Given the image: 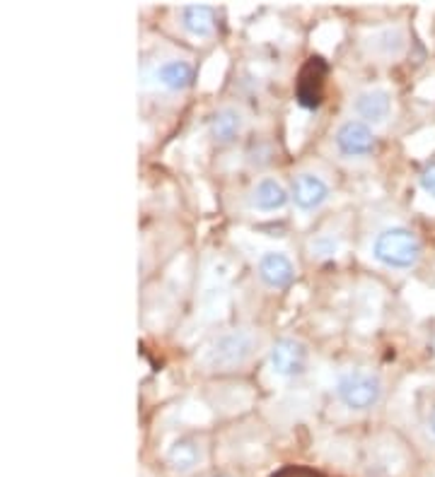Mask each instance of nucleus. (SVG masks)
<instances>
[{
  "mask_svg": "<svg viewBox=\"0 0 435 477\" xmlns=\"http://www.w3.org/2000/svg\"><path fill=\"white\" fill-rule=\"evenodd\" d=\"M372 256L387 268H411L421 256V243L409 229H385L372 243Z\"/></svg>",
  "mask_w": 435,
  "mask_h": 477,
  "instance_id": "obj_1",
  "label": "nucleus"
},
{
  "mask_svg": "<svg viewBox=\"0 0 435 477\" xmlns=\"http://www.w3.org/2000/svg\"><path fill=\"white\" fill-rule=\"evenodd\" d=\"M337 395L339 401L344 402L346 408L351 410H370L379 402V395H382V383L372 372H363V369H356V372L344 373L337 383Z\"/></svg>",
  "mask_w": 435,
  "mask_h": 477,
  "instance_id": "obj_2",
  "label": "nucleus"
},
{
  "mask_svg": "<svg viewBox=\"0 0 435 477\" xmlns=\"http://www.w3.org/2000/svg\"><path fill=\"white\" fill-rule=\"evenodd\" d=\"M254 353V338L252 333L247 331H230L220 335L211 345L208 354H206V364L211 369H235L239 364H245Z\"/></svg>",
  "mask_w": 435,
  "mask_h": 477,
  "instance_id": "obj_3",
  "label": "nucleus"
},
{
  "mask_svg": "<svg viewBox=\"0 0 435 477\" xmlns=\"http://www.w3.org/2000/svg\"><path fill=\"white\" fill-rule=\"evenodd\" d=\"M271 367L281 376H300L308 367V347L300 340L283 338L271 347Z\"/></svg>",
  "mask_w": 435,
  "mask_h": 477,
  "instance_id": "obj_4",
  "label": "nucleus"
},
{
  "mask_svg": "<svg viewBox=\"0 0 435 477\" xmlns=\"http://www.w3.org/2000/svg\"><path fill=\"white\" fill-rule=\"evenodd\" d=\"M327 63L322 58H309L308 65L302 68L300 80H298V102L305 109H317L322 104V87Z\"/></svg>",
  "mask_w": 435,
  "mask_h": 477,
  "instance_id": "obj_5",
  "label": "nucleus"
},
{
  "mask_svg": "<svg viewBox=\"0 0 435 477\" xmlns=\"http://www.w3.org/2000/svg\"><path fill=\"white\" fill-rule=\"evenodd\" d=\"M337 147L349 157H363L375 150V135L363 121H349L339 128Z\"/></svg>",
  "mask_w": 435,
  "mask_h": 477,
  "instance_id": "obj_6",
  "label": "nucleus"
},
{
  "mask_svg": "<svg viewBox=\"0 0 435 477\" xmlns=\"http://www.w3.org/2000/svg\"><path fill=\"white\" fill-rule=\"evenodd\" d=\"M329 195V188L319 176L315 174H300L295 176L293 186H290V198L300 210H315L319 208Z\"/></svg>",
  "mask_w": 435,
  "mask_h": 477,
  "instance_id": "obj_7",
  "label": "nucleus"
},
{
  "mask_svg": "<svg viewBox=\"0 0 435 477\" xmlns=\"http://www.w3.org/2000/svg\"><path fill=\"white\" fill-rule=\"evenodd\" d=\"M295 268L290 263L288 256L283 253H276V251H268L264 253L259 261V277L268 287H288L293 283Z\"/></svg>",
  "mask_w": 435,
  "mask_h": 477,
  "instance_id": "obj_8",
  "label": "nucleus"
},
{
  "mask_svg": "<svg viewBox=\"0 0 435 477\" xmlns=\"http://www.w3.org/2000/svg\"><path fill=\"white\" fill-rule=\"evenodd\" d=\"M389 109H392V99L385 90H370L363 92L359 99H356V111L359 116L363 118V124H382L387 116H389Z\"/></svg>",
  "mask_w": 435,
  "mask_h": 477,
  "instance_id": "obj_9",
  "label": "nucleus"
},
{
  "mask_svg": "<svg viewBox=\"0 0 435 477\" xmlns=\"http://www.w3.org/2000/svg\"><path fill=\"white\" fill-rule=\"evenodd\" d=\"M182 25L184 29L194 36H208L216 25V10L204 3H194L182 10Z\"/></svg>",
  "mask_w": 435,
  "mask_h": 477,
  "instance_id": "obj_10",
  "label": "nucleus"
},
{
  "mask_svg": "<svg viewBox=\"0 0 435 477\" xmlns=\"http://www.w3.org/2000/svg\"><path fill=\"white\" fill-rule=\"evenodd\" d=\"M252 203L259 210H267V213H271V210H281L283 205L288 203V191H286L278 181L264 179L257 184V188H254Z\"/></svg>",
  "mask_w": 435,
  "mask_h": 477,
  "instance_id": "obj_11",
  "label": "nucleus"
},
{
  "mask_svg": "<svg viewBox=\"0 0 435 477\" xmlns=\"http://www.w3.org/2000/svg\"><path fill=\"white\" fill-rule=\"evenodd\" d=\"M157 80L169 90H184L194 83V68L187 61H167L157 68Z\"/></svg>",
  "mask_w": 435,
  "mask_h": 477,
  "instance_id": "obj_12",
  "label": "nucleus"
},
{
  "mask_svg": "<svg viewBox=\"0 0 435 477\" xmlns=\"http://www.w3.org/2000/svg\"><path fill=\"white\" fill-rule=\"evenodd\" d=\"M201 458V449L194 439H179L172 443V449L167 453V461L172 465V471L177 472H189Z\"/></svg>",
  "mask_w": 435,
  "mask_h": 477,
  "instance_id": "obj_13",
  "label": "nucleus"
},
{
  "mask_svg": "<svg viewBox=\"0 0 435 477\" xmlns=\"http://www.w3.org/2000/svg\"><path fill=\"white\" fill-rule=\"evenodd\" d=\"M239 131H242V118H239L238 111L220 109L218 114H213L211 133L218 143H230V140L238 138Z\"/></svg>",
  "mask_w": 435,
  "mask_h": 477,
  "instance_id": "obj_14",
  "label": "nucleus"
},
{
  "mask_svg": "<svg viewBox=\"0 0 435 477\" xmlns=\"http://www.w3.org/2000/svg\"><path fill=\"white\" fill-rule=\"evenodd\" d=\"M421 186H423V191H426V194H430L435 198V162H430V164L423 166Z\"/></svg>",
  "mask_w": 435,
  "mask_h": 477,
  "instance_id": "obj_15",
  "label": "nucleus"
},
{
  "mask_svg": "<svg viewBox=\"0 0 435 477\" xmlns=\"http://www.w3.org/2000/svg\"><path fill=\"white\" fill-rule=\"evenodd\" d=\"M312 249L319 253V256H331L337 251V242L334 239H319V242L312 243Z\"/></svg>",
  "mask_w": 435,
  "mask_h": 477,
  "instance_id": "obj_16",
  "label": "nucleus"
},
{
  "mask_svg": "<svg viewBox=\"0 0 435 477\" xmlns=\"http://www.w3.org/2000/svg\"><path fill=\"white\" fill-rule=\"evenodd\" d=\"M430 429H433V434H435V408H433V412H430Z\"/></svg>",
  "mask_w": 435,
  "mask_h": 477,
  "instance_id": "obj_17",
  "label": "nucleus"
},
{
  "mask_svg": "<svg viewBox=\"0 0 435 477\" xmlns=\"http://www.w3.org/2000/svg\"><path fill=\"white\" fill-rule=\"evenodd\" d=\"M216 477H228V475H216Z\"/></svg>",
  "mask_w": 435,
  "mask_h": 477,
  "instance_id": "obj_18",
  "label": "nucleus"
}]
</instances>
